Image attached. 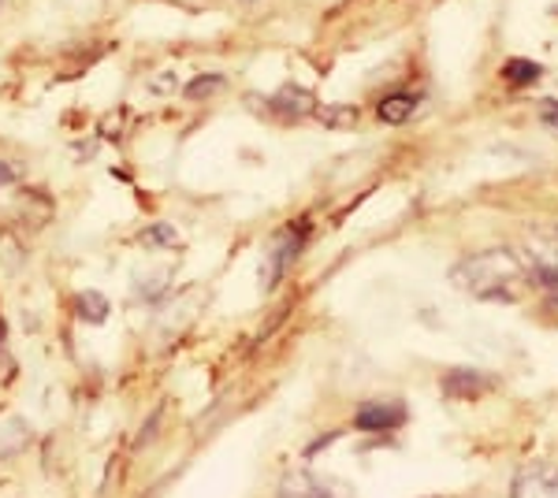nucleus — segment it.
Returning <instances> with one entry per match:
<instances>
[{
    "label": "nucleus",
    "instance_id": "13",
    "mask_svg": "<svg viewBox=\"0 0 558 498\" xmlns=\"http://www.w3.org/2000/svg\"><path fill=\"white\" fill-rule=\"evenodd\" d=\"M78 316H83L86 324H105L108 320V297L97 294V291H86L78 294Z\"/></svg>",
    "mask_w": 558,
    "mask_h": 498
},
{
    "label": "nucleus",
    "instance_id": "6",
    "mask_svg": "<svg viewBox=\"0 0 558 498\" xmlns=\"http://www.w3.org/2000/svg\"><path fill=\"white\" fill-rule=\"evenodd\" d=\"M313 108H317V101H313V94L299 83H287L279 86L272 97H268V116H276L279 123H299V120H310Z\"/></svg>",
    "mask_w": 558,
    "mask_h": 498
},
{
    "label": "nucleus",
    "instance_id": "3",
    "mask_svg": "<svg viewBox=\"0 0 558 498\" xmlns=\"http://www.w3.org/2000/svg\"><path fill=\"white\" fill-rule=\"evenodd\" d=\"M525 257L544 287H558V228H536L525 239Z\"/></svg>",
    "mask_w": 558,
    "mask_h": 498
},
{
    "label": "nucleus",
    "instance_id": "11",
    "mask_svg": "<svg viewBox=\"0 0 558 498\" xmlns=\"http://www.w3.org/2000/svg\"><path fill=\"white\" fill-rule=\"evenodd\" d=\"M172 287V268H157V271H142L134 279V291H138L142 302H160V294Z\"/></svg>",
    "mask_w": 558,
    "mask_h": 498
},
{
    "label": "nucleus",
    "instance_id": "5",
    "mask_svg": "<svg viewBox=\"0 0 558 498\" xmlns=\"http://www.w3.org/2000/svg\"><path fill=\"white\" fill-rule=\"evenodd\" d=\"M510 498H558V465L551 461H529L518 469Z\"/></svg>",
    "mask_w": 558,
    "mask_h": 498
},
{
    "label": "nucleus",
    "instance_id": "1",
    "mask_svg": "<svg viewBox=\"0 0 558 498\" xmlns=\"http://www.w3.org/2000/svg\"><path fill=\"white\" fill-rule=\"evenodd\" d=\"M451 283L476 302H518L529 283L521 257L507 246L470 253L451 268Z\"/></svg>",
    "mask_w": 558,
    "mask_h": 498
},
{
    "label": "nucleus",
    "instance_id": "15",
    "mask_svg": "<svg viewBox=\"0 0 558 498\" xmlns=\"http://www.w3.org/2000/svg\"><path fill=\"white\" fill-rule=\"evenodd\" d=\"M220 89H223V75H197V78L186 83L183 97H186V101H205V97L220 94Z\"/></svg>",
    "mask_w": 558,
    "mask_h": 498
},
{
    "label": "nucleus",
    "instance_id": "7",
    "mask_svg": "<svg viewBox=\"0 0 558 498\" xmlns=\"http://www.w3.org/2000/svg\"><path fill=\"white\" fill-rule=\"evenodd\" d=\"M495 379L484 376L481 368H451V373L444 376V394L454 398V402H473V398H481L484 391H492Z\"/></svg>",
    "mask_w": 558,
    "mask_h": 498
},
{
    "label": "nucleus",
    "instance_id": "14",
    "mask_svg": "<svg viewBox=\"0 0 558 498\" xmlns=\"http://www.w3.org/2000/svg\"><path fill=\"white\" fill-rule=\"evenodd\" d=\"M142 246L146 250H175L179 231L172 228V223H153V228L142 231Z\"/></svg>",
    "mask_w": 558,
    "mask_h": 498
},
{
    "label": "nucleus",
    "instance_id": "4",
    "mask_svg": "<svg viewBox=\"0 0 558 498\" xmlns=\"http://www.w3.org/2000/svg\"><path fill=\"white\" fill-rule=\"evenodd\" d=\"M279 498H350V487L343 479L317 476V473H310V469H299V473L283 476Z\"/></svg>",
    "mask_w": 558,
    "mask_h": 498
},
{
    "label": "nucleus",
    "instance_id": "16",
    "mask_svg": "<svg viewBox=\"0 0 558 498\" xmlns=\"http://www.w3.org/2000/svg\"><path fill=\"white\" fill-rule=\"evenodd\" d=\"M539 120L551 126V131H558V101H544V108H539Z\"/></svg>",
    "mask_w": 558,
    "mask_h": 498
},
{
    "label": "nucleus",
    "instance_id": "9",
    "mask_svg": "<svg viewBox=\"0 0 558 498\" xmlns=\"http://www.w3.org/2000/svg\"><path fill=\"white\" fill-rule=\"evenodd\" d=\"M413 112H417V94H410V89L387 94L384 101L376 105V116H380L384 123H407Z\"/></svg>",
    "mask_w": 558,
    "mask_h": 498
},
{
    "label": "nucleus",
    "instance_id": "8",
    "mask_svg": "<svg viewBox=\"0 0 558 498\" xmlns=\"http://www.w3.org/2000/svg\"><path fill=\"white\" fill-rule=\"evenodd\" d=\"M402 421H407L402 402H365L354 416V428L357 432H391V428H399Z\"/></svg>",
    "mask_w": 558,
    "mask_h": 498
},
{
    "label": "nucleus",
    "instance_id": "10",
    "mask_svg": "<svg viewBox=\"0 0 558 498\" xmlns=\"http://www.w3.org/2000/svg\"><path fill=\"white\" fill-rule=\"evenodd\" d=\"M313 120L328 126V131H350V126L362 120V112L354 105H317L313 108Z\"/></svg>",
    "mask_w": 558,
    "mask_h": 498
},
{
    "label": "nucleus",
    "instance_id": "12",
    "mask_svg": "<svg viewBox=\"0 0 558 498\" xmlns=\"http://www.w3.org/2000/svg\"><path fill=\"white\" fill-rule=\"evenodd\" d=\"M502 75H507L510 86H533L539 75H544V68H539L536 60H507L502 63Z\"/></svg>",
    "mask_w": 558,
    "mask_h": 498
},
{
    "label": "nucleus",
    "instance_id": "2",
    "mask_svg": "<svg viewBox=\"0 0 558 498\" xmlns=\"http://www.w3.org/2000/svg\"><path fill=\"white\" fill-rule=\"evenodd\" d=\"M302 246H305V231L299 228L279 231V239L265 253V268H260V287H265V291H272L279 279H283V271L302 257Z\"/></svg>",
    "mask_w": 558,
    "mask_h": 498
}]
</instances>
